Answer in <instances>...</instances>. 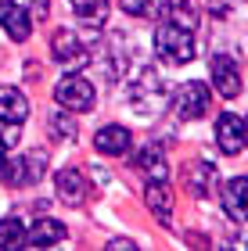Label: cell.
<instances>
[{
  "label": "cell",
  "instance_id": "1",
  "mask_svg": "<svg viewBox=\"0 0 248 251\" xmlns=\"http://www.w3.org/2000/svg\"><path fill=\"white\" fill-rule=\"evenodd\" d=\"M126 86H130L126 90L130 108L137 111V115H144V119L162 115V108L169 104V86L155 75V68H144V72L133 79V83H126Z\"/></svg>",
  "mask_w": 248,
  "mask_h": 251
},
{
  "label": "cell",
  "instance_id": "2",
  "mask_svg": "<svg viewBox=\"0 0 248 251\" xmlns=\"http://www.w3.org/2000/svg\"><path fill=\"white\" fill-rule=\"evenodd\" d=\"M155 54L165 65H187L194 58V32L191 25H180V22H162L155 29Z\"/></svg>",
  "mask_w": 248,
  "mask_h": 251
},
{
  "label": "cell",
  "instance_id": "3",
  "mask_svg": "<svg viewBox=\"0 0 248 251\" xmlns=\"http://www.w3.org/2000/svg\"><path fill=\"white\" fill-rule=\"evenodd\" d=\"M54 100H58L61 108H69V111H90L94 108V100H97V90L94 83H90L86 75H61L58 79V86H54Z\"/></svg>",
  "mask_w": 248,
  "mask_h": 251
},
{
  "label": "cell",
  "instance_id": "4",
  "mask_svg": "<svg viewBox=\"0 0 248 251\" xmlns=\"http://www.w3.org/2000/svg\"><path fill=\"white\" fill-rule=\"evenodd\" d=\"M43 169H47V154L43 151H26V154L7 158V162L0 165V179L11 183V187H29L43 176Z\"/></svg>",
  "mask_w": 248,
  "mask_h": 251
},
{
  "label": "cell",
  "instance_id": "5",
  "mask_svg": "<svg viewBox=\"0 0 248 251\" xmlns=\"http://www.w3.org/2000/svg\"><path fill=\"white\" fill-rule=\"evenodd\" d=\"M209 104H212V90L205 86V83H198V79H191V83H184L180 86V94H176V115L180 119H201L209 111Z\"/></svg>",
  "mask_w": 248,
  "mask_h": 251
},
{
  "label": "cell",
  "instance_id": "6",
  "mask_svg": "<svg viewBox=\"0 0 248 251\" xmlns=\"http://www.w3.org/2000/svg\"><path fill=\"white\" fill-rule=\"evenodd\" d=\"M209 72H212V86H216L220 97L230 100V97L241 94V68L230 54H216V58L209 61Z\"/></svg>",
  "mask_w": 248,
  "mask_h": 251
},
{
  "label": "cell",
  "instance_id": "7",
  "mask_svg": "<svg viewBox=\"0 0 248 251\" xmlns=\"http://www.w3.org/2000/svg\"><path fill=\"white\" fill-rule=\"evenodd\" d=\"M0 29H4L15 43H26L29 32H32L29 11L22 7V4H15V0H0Z\"/></svg>",
  "mask_w": 248,
  "mask_h": 251
},
{
  "label": "cell",
  "instance_id": "8",
  "mask_svg": "<svg viewBox=\"0 0 248 251\" xmlns=\"http://www.w3.org/2000/svg\"><path fill=\"white\" fill-rule=\"evenodd\" d=\"M216 144L223 154H238L245 147V122L241 115H234V111H223L216 119Z\"/></svg>",
  "mask_w": 248,
  "mask_h": 251
},
{
  "label": "cell",
  "instance_id": "9",
  "mask_svg": "<svg viewBox=\"0 0 248 251\" xmlns=\"http://www.w3.org/2000/svg\"><path fill=\"white\" fill-rule=\"evenodd\" d=\"M223 212L234 223H248V176H234L223 183Z\"/></svg>",
  "mask_w": 248,
  "mask_h": 251
},
{
  "label": "cell",
  "instance_id": "10",
  "mask_svg": "<svg viewBox=\"0 0 248 251\" xmlns=\"http://www.w3.org/2000/svg\"><path fill=\"white\" fill-rule=\"evenodd\" d=\"M51 54H54V61H61V65H83L90 54H86V47L80 43V36H76L72 29H58L54 32V40H51Z\"/></svg>",
  "mask_w": 248,
  "mask_h": 251
},
{
  "label": "cell",
  "instance_id": "11",
  "mask_svg": "<svg viewBox=\"0 0 248 251\" xmlns=\"http://www.w3.org/2000/svg\"><path fill=\"white\" fill-rule=\"evenodd\" d=\"M29 119V100L18 86H0V122L22 126Z\"/></svg>",
  "mask_w": 248,
  "mask_h": 251
},
{
  "label": "cell",
  "instance_id": "12",
  "mask_svg": "<svg viewBox=\"0 0 248 251\" xmlns=\"http://www.w3.org/2000/svg\"><path fill=\"white\" fill-rule=\"evenodd\" d=\"M65 241V226L58 219H36L26 230V244L22 248H51V244H61Z\"/></svg>",
  "mask_w": 248,
  "mask_h": 251
},
{
  "label": "cell",
  "instance_id": "13",
  "mask_svg": "<svg viewBox=\"0 0 248 251\" xmlns=\"http://www.w3.org/2000/svg\"><path fill=\"white\" fill-rule=\"evenodd\" d=\"M130 140H133V136H130L126 126H101L97 136H94V144H97L101 154H126Z\"/></svg>",
  "mask_w": 248,
  "mask_h": 251
},
{
  "label": "cell",
  "instance_id": "14",
  "mask_svg": "<svg viewBox=\"0 0 248 251\" xmlns=\"http://www.w3.org/2000/svg\"><path fill=\"white\" fill-rule=\"evenodd\" d=\"M184 179H187V187H191L194 198H209L212 187H216V165H209V162H191L187 173H184Z\"/></svg>",
  "mask_w": 248,
  "mask_h": 251
},
{
  "label": "cell",
  "instance_id": "15",
  "mask_svg": "<svg viewBox=\"0 0 248 251\" xmlns=\"http://www.w3.org/2000/svg\"><path fill=\"white\" fill-rule=\"evenodd\" d=\"M54 183H58V194H61L65 204H83L86 201V179H83V173H76V169H61Z\"/></svg>",
  "mask_w": 248,
  "mask_h": 251
},
{
  "label": "cell",
  "instance_id": "16",
  "mask_svg": "<svg viewBox=\"0 0 248 251\" xmlns=\"http://www.w3.org/2000/svg\"><path fill=\"white\" fill-rule=\"evenodd\" d=\"M144 201H148V208H151L155 215H159L162 223L169 219V212H173V194H169L165 179H151L148 190H144Z\"/></svg>",
  "mask_w": 248,
  "mask_h": 251
},
{
  "label": "cell",
  "instance_id": "17",
  "mask_svg": "<svg viewBox=\"0 0 248 251\" xmlns=\"http://www.w3.org/2000/svg\"><path fill=\"white\" fill-rule=\"evenodd\" d=\"M119 4H122V11H126V15H133V18H148V22L165 18L169 11H173V4H169V0H119Z\"/></svg>",
  "mask_w": 248,
  "mask_h": 251
},
{
  "label": "cell",
  "instance_id": "18",
  "mask_svg": "<svg viewBox=\"0 0 248 251\" xmlns=\"http://www.w3.org/2000/svg\"><path fill=\"white\" fill-rule=\"evenodd\" d=\"M69 7L83 25H105L108 18V0H69Z\"/></svg>",
  "mask_w": 248,
  "mask_h": 251
},
{
  "label": "cell",
  "instance_id": "19",
  "mask_svg": "<svg viewBox=\"0 0 248 251\" xmlns=\"http://www.w3.org/2000/svg\"><path fill=\"white\" fill-rule=\"evenodd\" d=\"M137 169L148 179H165L169 176V165H165V154H162V147H144V151L137 154Z\"/></svg>",
  "mask_w": 248,
  "mask_h": 251
},
{
  "label": "cell",
  "instance_id": "20",
  "mask_svg": "<svg viewBox=\"0 0 248 251\" xmlns=\"http://www.w3.org/2000/svg\"><path fill=\"white\" fill-rule=\"evenodd\" d=\"M26 244V226H22L18 215L0 223V248H22Z\"/></svg>",
  "mask_w": 248,
  "mask_h": 251
},
{
  "label": "cell",
  "instance_id": "21",
  "mask_svg": "<svg viewBox=\"0 0 248 251\" xmlns=\"http://www.w3.org/2000/svg\"><path fill=\"white\" fill-rule=\"evenodd\" d=\"M76 133H80V126H76V119L72 115H65V111H54L51 115V136L54 140H76Z\"/></svg>",
  "mask_w": 248,
  "mask_h": 251
},
{
  "label": "cell",
  "instance_id": "22",
  "mask_svg": "<svg viewBox=\"0 0 248 251\" xmlns=\"http://www.w3.org/2000/svg\"><path fill=\"white\" fill-rule=\"evenodd\" d=\"M29 11L40 15V18H47V0H29Z\"/></svg>",
  "mask_w": 248,
  "mask_h": 251
},
{
  "label": "cell",
  "instance_id": "23",
  "mask_svg": "<svg viewBox=\"0 0 248 251\" xmlns=\"http://www.w3.org/2000/svg\"><path fill=\"white\" fill-rule=\"evenodd\" d=\"M108 248H137V244H133V241H130V237H115V241H111Z\"/></svg>",
  "mask_w": 248,
  "mask_h": 251
},
{
  "label": "cell",
  "instance_id": "24",
  "mask_svg": "<svg viewBox=\"0 0 248 251\" xmlns=\"http://www.w3.org/2000/svg\"><path fill=\"white\" fill-rule=\"evenodd\" d=\"M4 162H7V140L0 136V165H4Z\"/></svg>",
  "mask_w": 248,
  "mask_h": 251
},
{
  "label": "cell",
  "instance_id": "25",
  "mask_svg": "<svg viewBox=\"0 0 248 251\" xmlns=\"http://www.w3.org/2000/svg\"><path fill=\"white\" fill-rule=\"evenodd\" d=\"M245 144H248V119H245Z\"/></svg>",
  "mask_w": 248,
  "mask_h": 251
}]
</instances>
